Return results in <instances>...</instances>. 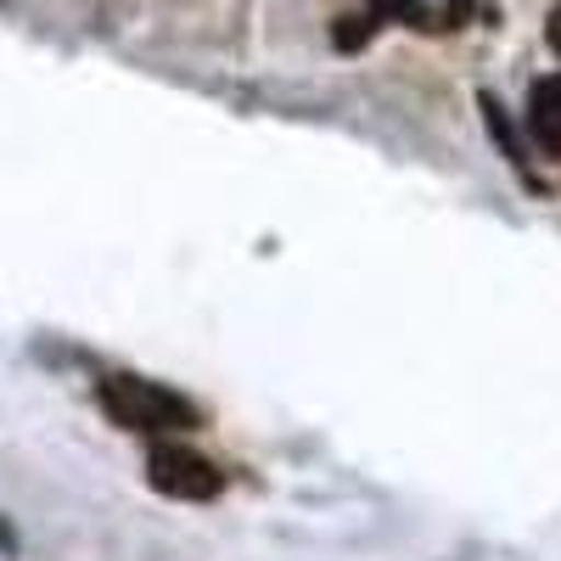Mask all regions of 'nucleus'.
Here are the masks:
<instances>
[{"mask_svg": "<svg viewBox=\"0 0 561 561\" xmlns=\"http://www.w3.org/2000/svg\"><path fill=\"white\" fill-rule=\"evenodd\" d=\"M102 410L129 433H180V427H197V410L192 399L169 393L163 382L147 377H107L102 382Z\"/></svg>", "mask_w": 561, "mask_h": 561, "instance_id": "obj_1", "label": "nucleus"}, {"mask_svg": "<svg viewBox=\"0 0 561 561\" xmlns=\"http://www.w3.org/2000/svg\"><path fill=\"white\" fill-rule=\"evenodd\" d=\"M147 478H152V489L169 494V500H214V494L225 489L219 466L203 460L197 449H185V444H158V449L147 455Z\"/></svg>", "mask_w": 561, "mask_h": 561, "instance_id": "obj_2", "label": "nucleus"}, {"mask_svg": "<svg viewBox=\"0 0 561 561\" xmlns=\"http://www.w3.org/2000/svg\"><path fill=\"white\" fill-rule=\"evenodd\" d=\"M528 129L545 152H561V73H550L528 90Z\"/></svg>", "mask_w": 561, "mask_h": 561, "instance_id": "obj_3", "label": "nucleus"}, {"mask_svg": "<svg viewBox=\"0 0 561 561\" xmlns=\"http://www.w3.org/2000/svg\"><path fill=\"white\" fill-rule=\"evenodd\" d=\"M377 23H382L377 12H348V18H337V23H332V45H337V51H348V57H354V51H365V45H370V34H377Z\"/></svg>", "mask_w": 561, "mask_h": 561, "instance_id": "obj_4", "label": "nucleus"}, {"mask_svg": "<svg viewBox=\"0 0 561 561\" xmlns=\"http://www.w3.org/2000/svg\"><path fill=\"white\" fill-rule=\"evenodd\" d=\"M483 113H489V129H494V140L505 147V158H517V163H523V147H517V135H511V124L500 118V102H494V96H483Z\"/></svg>", "mask_w": 561, "mask_h": 561, "instance_id": "obj_5", "label": "nucleus"}, {"mask_svg": "<svg viewBox=\"0 0 561 561\" xmlns=\"http://www.w3.org/2000/svg\"><path fill=\"white\" fill-rule=\"evenodd\" d=\"M370 12H393V18H404V23H421V28H433L427 23V12H421V0H370Z\"/></svg>", "mask_w": 561, "mask_h": 561, "instance_id": "obj_6", "label": "nucleus"}, {"mask_svg": "<svg viewBox=\"0 0 561 561\" xmlns=\"http://www.w3.org/2000/svg\"><path fill=\"white\" fill-rule=\"evenodd\" d=\"M545 34H550V45H556V51H561V7L550 12V23H545Z\"/></svg>", "mask_w": 561, "mask_h": 561, "instance_id": "obj_7", "label": "nucleus"}]
</instances>
